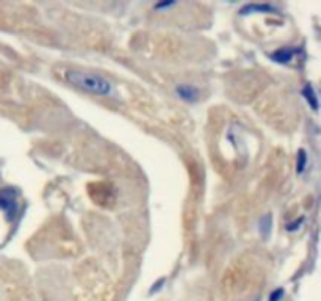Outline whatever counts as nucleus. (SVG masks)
<instances>
[{
    "label": "nucleus",
    "mask_w": 321,
    "mask_h": 301,
    "mask_svg": "<svg viewBox=\"0 0 321 301\" xmlns=\"http://www.w3.org/2000/svg\"><path fill=\"white\" fill-rule=\"evenodd\" d=\"M67 82L71 85L77 87L78 90H83L91 94H99V96H108L113 93V87L111 83L100 77V76H94V74H87V72H80V71H69L67 72Z\"/></svg>",
    "instance_id": "obj_1"
},
{
    "label": "nucleus",
    "mask_w": 321,
    "mask_h": 301,
    "mask_svg": "<svg viewBox=\"0 0 321 301\" xmlns=\"http://www.w3.org/2000/svg\"><path fill=\"white\" fill-rule=\"evenodd\" d=\"M176 94L182 100H185V102H196V100L199 99V91L193 85H177Z\"/></svg>",
    "instance_id": "obj_2"
},
{
    "label": "nucleus",
    "mask_w": 321,
    "mask_h": 301,
    "mask_svg": "<svg viewBox=\"0 0 321 301\" xmlns=\"http://www.w3.org/2000/svg\"><path fill=\"white\" fill-rule=\"evenodd\" d=\"M306 163H307V156H306V150L301 149L298 153V160H296V171L302 173L304 168H306Z\"/></svg>",
    "instance_id": "obj_8"
},
{
    "label": "nucleus",
    "mask_w": 321,
    "mask_h": 301,
    "mask_svg": "<svg viewBox=\"0 0 321 301\" xmlns=\"http://www.w3.org/2000/svg\"><path fill=\"white\" fill-rule=\"evenodd\" d=\"M173 5H174L173 2H166V4H157V5H155L154 8H155V10H163V8H168V7H173Z\"/></svg>",
    "instance_id": "obj_10"
},
{
    "label": "nucleus",
    "mask_w": 321,
    "mask_h": 301,
    "mask_svg": "<svg viewBox=\"0 0 321 301\" xmlns=\"http://www.w3.org/2000/svg\"><path fill=\"white\" fill-rule=\"evenodd\" d=\"M271 223H273V216L269 215V213H266L263 218L260 220V223H259V229H260V232H262V236L266 239L268 236H269V232H271Z\"/></svg>",
    "instance_id": "obj_6"
},
{
    "label": "nucleus",
    "mask_w": 321,
    "mask_h": 301,
    "mask_svg": "<svg viewBox=\"0 0 321 301\" xmlns=\"http://www.w3.org/2000/svg\"><path fill=\"white\" fill-rule=\"evenodd\" d=\"M271 11H276V8H273L271 5H266V4H251V5H246L242 8V14H251V13H271Z\"/></svg>",
    "instance_id": "obj_4"
},
{
    "label": "nucleus",
    "mask_w": 321,
    "mask_h": 301,
    "mask_svg": "<svg viewBox=\"0 0 321 301\" xmlns=\"http://www.w3.org/2000/svg\"><path fill=\"white\" fill-rule=\"evenodd\" d=\"M299 223H302V218H299V220H298V223H293V224H290V226L287 228V229H289V231H295V229L298 228L296 224H299Z\"/></svg>",
    "instance_id": "obj_11"
},
{
    "label": "nucleus",
    "mask_w": 321,
    "mask_h": 301,
    "mask_svg": "<svg viewBox=\"0 0 321 301\" xmlns=\"http://www.w3.org/2000/svg\"><path fill=\"white\" fill-rule=\"evenodd\" d=\"M302 94H304V97L307 99V102L312 105V108H313V110H318V99H316L315 90H313L310 85H307L306 88L302 90Z\"/></svg>",
    "instance_id": "obj_7"
},
{
    "label": "nucleus",
    "mask_w": 321,
    "mask_h": 301,
    "mask_svg": "<svg viewBox=\"0 0 321 301\" xmlns=\"http://www.w3.org/2000/svg\"><path fill=\"white\" fill-rule=\"evenodd\" d=\"M282 296H284V290L282 289H277V290H274L271 295H269V301H279Z\"/></svg>",
    "instance_id": "obj_9"
},
{
    "label": "nucleus",
    "mask_w": 321,
    "mask_h": 301,
    "mask_svg": "<svg viewBox=\"0 0 321 301\" xmlns=\"http://www.w3.org/2000/svg\"><path fill=\"white\" fill-rule=\"evenodd\" d=\"M254 301H259V299H254Z\"/></svg>",
    "instance_id": "obj_12"
},
{
    "label": "nucleus",
    "mask_w": 321,
    "mask_h": 301,
    "mask_svg": "<svg viewBox=\"0 0 321 301\" xmlns=\"http://www.w3.org/2000/svg\"><path fill=\"white\" fill-rule=\"evenodd\" d=\"M0 207H2L7 213H10V218L16 212V201L13 198V193H0Z\"/></svg>",
    "instance_id": "obj_3"
},
{
    "label": "nucleus",
    "mask_w": 321,
    "mask_h": 301,
    "mask_svg": "<svg viewBox=\"0 0 321 301\" xmlns=\"http://www.w3.org/2000/svg\"><path fill=\"white\" fill-rule=\"evenodd\" d=\"M293 55H295L293 49L285 47V49H279L276 54H273V60H276L277 63H290Z\"/></svg>",
    "instance_id": "obj_5"
}]
</instances>
